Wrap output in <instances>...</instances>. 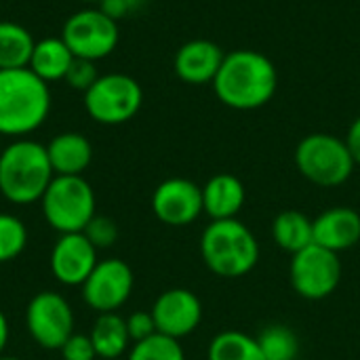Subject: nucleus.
<instances>
[{
	"mask_svg": "<svg viewBox=\"0 0 360 360\" xmlns=\"http://www.w3.org/2000/svg\"><path fill=\"white\" fill-rule=\"evenodd\" d=\"M211 84L224 105L232 110H257L274 97L278 72L264 53L236 49L226 53Z\"/></svg>",
	"mask_w": 360,
	"mask_h": 360,
	"instance_id": "f257e3e1",
	"label": "nucleus"
},
{
	"mask_svg": "<svg viewBox=\"0 0 360 360\" xmlns=\"http://www.w3.org/2000/svg\"><path fill=\"white\" fill-rule=\"evenodd\" d=\"M51 112V91L30 68L0 70V135L27 137Z\"/></svg>",
	"mask_w": 360,
	"mask_h": 360,
	"instance_id": "f03ea898",
	"label": "nucleus"
},
{
	"mask_svg": "<svg viewBox=\"0 0 360 360\" xmlns=\"http://www.w3.org/2000/svg\"><path fill=\"white\" fill-rule=\"evenodd\" d=\"M55 173L46 146L21 137L0 152V194L13 205L40 202Z\"/></svg>",
	"mask_w": 360,
	"mask_h": 360,
	"instance_id": "7ed1b4c3",
	"label": "nucleus"
},
{
	"mask_svg": "<svg viewBox=\"0 0 360 360\" xmlns=\"http://www.w3.org/2000/svg\"><path fill=\"white\" fill-rule=\"evenodd\" d=\"M205 266L221 278L247 276L259 262V243L238 219L211 221L200 236Z\"/></svg>",
	"mask_w": 360,
	"mask_h": 360,
	"instance_id": "20e7f679",
	"label": "nucleus"
},
{
	"mask_svg": "<svg viewBox=\"0 0 360 360\" xmlns=\"http://www.w3.org/2000/svg\"><path fill=\"white\" fill-rule=\"evenodd\" d=\"M46 224L59 234L82 232L97 215V200L82 175H55L40 198Z\"/></svg>",
	"mask_w": 360,
	"mask_h": 360,
	"instance_id": "39448f33",
	"label": "nucleus"
},
{
	"mask_svg": "<svg viewBox=\"0 0 360 360\" xmlns=\"http://www.w3.org/2000/svg\"><path fill=\"white\" fill-rule=\"evenodd\" d=\"M295 165L310 184L321 188L346 184L356 167L346 141L329 133L304 137L295 148Z\"/></svg>",
	"mask_w": 360,
	"mask_h": 360,
	"instance_id": "423d86ee",
	"label": "nucleus"
},
{
	"mask_svg": "<svg viewBox=\"0 0 360 360\" xmlns=\"http://www.w3.org/2000/svg\"><path fill=\"white\" fill-rule=\"evenodd\" d=\"M82 103L91 120L108 127L124 124L141 110L143 91L141 84L129 74H101L95 84L84 91Z\"/></svg>",
	"mask_w": 360,
	"mask_h": 360,
	"instance_id": "0eeeda50",
	"label": "nucleus"
},
{
	"mask_svg": "<svg viewBox=\"0 0 360 360\" xmlns=\"http://www.w3.org/2000/svg\"><path fill=\"white\" fill-rule=\"evenodd\" d=\"M61 38L74 57L101 61L118 46L120 30L118 21L110 19L99 6H86L65 19Z\"/></svg>",
	"mask_w": 360,
	"mask_h": 360,
	"instance_id": "6e6552de",
	"label": "nucleus"
},
{
	"mask_svg": "<svg viewBox=\"0 0 360 360\" xmlns=\"http://www.w3.org/2000/svg\"><path fill=\"white\" fill-rule=\"evenodd\" d=\"M342 259L321 245H310L295 253L291 259L289 276L295 293L310 302H321L329 297L342 281Z\"/></svg>",
	"mask_w": 360,
	"mask_h": 360,
	"instance_id": "1a4fd4ad",
	"label": "nucleus"
},
{
	"mask_svg": "<svg viewBox=\"0 0 360 360\" xmlns=\"http://www.w3.org/2000/svg\"><path fill=\"white\" fill-rule=\"evenodd\" d=\"M74 323L70 302L57 291H40L27 302L25 327L42 350H59L74 333Z\"/></svg>",
	"mask_w": 360,
	"mask_h": 360,
	"instance_id": "9d476101",
	"label": "nucleus"
},
{
	"mask_svg": "<svg viewBox=\"0 0 360 360\" xmlns=\"http://www.w3.org/2000/svg\"><path fill=\"white\" fill-rule=\"evenodd\" d=\"M135 287V276L133 270L127 262L110 257V259H99L91 276L84 281L82 289V300L84 304L95 310L97 314H108L120 310Z\"/></svg>",
	"mask_w": 360,
	"mask_h": 360,
	"instance_id": "9b49d317",
	"label": "nucleus"
},
{
	"mask_svg": "<svg viewBox=\"0 0 360 360\" xmlns=\"http://www.w3.org/2000/svg\"><path fill=\"white\" fill-rule=\"evenodd\" d=\"M152 211L158 221L184 228L198 219L202 211V188L186 177H171L156 186L152 194Z\"/></svg>",
	"mask_w": 360,
	"mask_h": 360,
	"instance_id": "f8f14e48",
	"label": "nucleus"
},
{
	"mask_svg": "<svg viewBox=\"0 0 360 360\" xmlns=\"http://www.w3.org/2000/svg\"><path fill=\"white\" fill-rule=\"evenodd\" d=\"M150 312L154 316L156 331L173 340L194 333L202 321V304L198 295L181 287L162 291Z\"/></svg>",
	"mask_w": 360,
	"mask_h": 360,
	"instance_id": "ddd939ff",
	"label": "nucleus"
},
{
	"mask_svg": "<svg viewBox=\"0 0 360 360\" xmlns=\"http://www.w3.org/2000/svg\"><path fill=\"white\" fill-rule=\"evenodd\" d=\"M97 253L99 251L82 232L59 234L49 257L55 281L65 287H82L99 262Z\"/></svg>",
	"mask_w": 360,
	"mask_h": 360,
	"instance_id": "4468645a",
	"label": "nucleus"
},
{
	"mask_svg": "<svg viewBox=\"0 0 360 360\" xmlns=\"http://www.w3.org/2000/svg\"><path fill=\"white\" fill-rule=\"evenodd\" d=\"M226 53L211 40H188L181 44L173 59V70L186 84H207L213 82Z\"/></svg>",
	"mask_w": 360,
	"mask_h": 360,
	"instance_id": "2eb2a0df",
	"label": "nucleus"
},
{
	"mask_svg": "<svg viewBox=\"0 0 360 360\" xmlns=\"http://www.w3.org/2000/svg\"><path fill=\"white\" fill-rule=\"evenodd\" d=\"M314 243L342 253L360 243V213L350 207H331L314 219Z\"/></svg>",
	"mask_w": 360,
	"mask_h": 360,
	"instance_id": "dca6fc26",
	"label": "nucleus"
},
{
	"mask_svg": "<svg viewBox=\"0 0 360 360\" xmlns=\"http://www.w3.org/2000/svg\"><path fill=\"white\" fill-rule=\"evenodd\" d=\"M245 184L232 173L213 175L202 186V211L211 217V221L236 219V215L245 207Z\"/></svg>",
	"mask_w": 360,
	"mask_h": 360,
	"instance_id": "f3484780",
	"label": "nucleus"
},
{
	"mask_svg": "<svg viewBox=\"0 0 360 360\" xmlns=\"http://www.w3.org/2000/svg\"><path fill=\"white\" fill-rule=\"evenodd\" d=\"M46 154L55 175H82L93 160V146L82 133L65 131L46 143Z\"/></svg>",
	"mask_w": 360,
	"mask_h": 360,
	"instance_id": "a211bd4d",
	"label": "nucleus"
},
{
	"mask_svg": "<svg viewBox=\"0 0 360 360\" xmlns=\"http://www.w3.org/2000/svg\"><path fill=\"white\" fill-rule=\"evenodd\" d=\"M72 61H74V55L68 49V44L63 42V38L61 36H49V38L36 40L27 68L40 80L51 84L57 80H65V74H68Z\"/></svg>",
	"mask_w": 360,
	"mask_h": 360,
	"instance_id": "6ab92c4d",
	"label": "nucleus"
},
{
	"mask_svg": "<svg viewBox=\"0 0 360 360\" xmlns=\"http://www.w3.org/2000/svg\"><path fill=\"white\" fill-rule=\"evenodd\" d=\"M91 342L95 346L97 359L114 360L120 359L127 350H131L133 342L129 338L127 321L116 312L99 314L91 329Z\"/></svg>",
	"mask_w": 360,
	"mask_h": 360,
	"instance_id": "aec40b11",
	"label": "nucleus"
},
{
	"mask_svg": "<svg viewBox=\"0 0 360 360\" xmlns=\"http://www.w3.org/2000/svg\"><path fill=\"white\" fill-rule=\"evenodd\" d=\"M272 238L283 251L295 255L314 245V219L302 211H283L272 221Z\"/></svg>",
	"mask_w": 360,
	"mask_h": 360,
	"instance_id": "412c9836",
	"label": "nucleus"
},
{
	"mask_svg": "<svg viewBox=\"0 0 360 360\" xmlns=\"http://www.w3.org/2000/svg\"><path fill=\"white\" fill-rule=\"evenodd\" d=\"M34 44L36 40L25 25L0 19V70L27 68Z\"/></svg>",
	"mask_w": 360,
	"mask_h": 360,
	"instance_id": "4be33fe9",
	"label": "nucleus"
},
{
	"mask_svg": "<svg viewBox=\"0 0 360 360\" xmlns=\"http://www.w3.org/2000/svg\"><path fill=\"white\" fill-rule=\"evenodd\" d=\"M209 360H264L257 340L243 331H221L209 344Z\"/></svg>",
	"mask_w": 360,
	"mask_h": 360,
	"instance_id": "5701e85b",
	"label": "nucleus"
},
{
	"mask_svg": "<svg viewBox=\"0 0 360 360\" xmlns=\"http://www.w3.org/2000/svg\"><path fill=\"white\" fill-rule=\"evenodd\" d=\"M264 360H297L300 340L285 325H268L255 338Z\"/></svg>",
	"mask_w": 360,
	"mask_h": 360,
	"instance_id": "b1692460",
	"label": "nucleus"
},
{
	"mask_svg": "<svg viewBox=\"0 0 360 360\" xmlns=\"http://www.w3.org/2000/svg\"><path fill=\"white\" fill-rule=\"evenodd\" d=\"M127 360H186L179 340L167 335H152L131 346Z\"/></svg>",
	"mask_w": 360,
	"mask_h": 360,
	"instance_id": "393cba45",
	"label": "nucleus"
},
{
	"mask_svg": "<svg viewBox=\"0 0 360 360\" xmlns=\"http://www.w3.org/2000/svg\"><path fill=\"white\" fill-rule=\"evenodd\" d=\"M27 245L25 224L11 213H0V264L17 259Z\"/></svg>",
	"mask_w": 360,
	"mask_h": 360,
	"instance_id": "a878e982",
	"label": "nucleus"
},
{
	"mask_svg": "<svg viewBox=\"0 0 360 360\" xmlns=\"http://www.w3.org/2000/svg\"><path fill=\"white\" fill-rule=\"evenodd\" d=\"M82 234L91 240V245L97 251H101V249H108V247H112L116 243V238H118V226L108 215H95L86 224V228L82 230Z\"/></svg>",
	"mask_w": 360,
	"mask_h": 360,
	"instance_id": "bb28decb",
	"label": "nucleus"
},
{
	"mask_svg": "<svg viewBox=\"0 0 360 360\" xmlns=\"http://www.w3.org/2000/svg\"><path fill=\"white\" fill-rule=\"evenodd\" d=\"M99 70H97V61H91V59H80V57H74L68 74H65V82L76 89V91H89L95 80L99 78Z\"/></svg>",
	"mask_w": 360,
	"mask_h": 360,
	"instance_id": "cd10ccee",
	"label": "nucleus"
},
{
	"mask_svg": "<svg viewBox=\"0 0 360 360\" xmlns=\"http://www.w3.org/2000/svg\"><path fill=\"white\" fill-rule=\"evenodd\" d=\"M59 352L63 360H97V352L89 333H72L68 342L59 348Z\"/></svg>",
	"mask_w": 360,
	"mask_h": 360,
	"instance_id": "c85d7f7f",
	"label": "nucleus"
},
{
	"mask_svg": "<svg viewBox=\"0 0 360 360\" xmlns=\"http://www.w3.org/2000/svg\"><path fill=\"white\" fill-rule=\"evenodd\" d=\"M127 329H129V338L133 344L137 342H143L152 335H156V323H154V316L152 312H146V310H139V312H133L129 314L127 319Z\"/></svg>",
	"mask_w": 360,
	"mask_h": 360,
	"instance_id": "c756f323",
	"label": "nucleus"
},
{
	"mask_svg": "<svg viewBox=\"0 0 360 360\" xmlns=\"http://www.w3.org/2000/svg\"><path fill=\"white\" fill-rule=\"evenodd\" d=\"M143 0H101L97 6L114 21H120L122 17L131 15L133 11H137L141 6Z\"/></svg>",
	"mask_w": 360,
	"mask_h": 360,
	"instance_id": "7c9ffc66",
	"label": "nucleus"
},
{
	"mask_svg": "<svg viewBox=\"0 0 360 360\" xmlns=\"http://www.w3.org/2000/svg\"><path fill=\"white\" fill-rule=\"evenodd\" d=\"M344 141H346V146H348V150L352 154L354 165H360V116L350 124L348 135H346Z\"/></svg>",
	"mask_w": 360,
	"mask_h": 360,
	"instance_id": "2f4dec72",
	"label": "nucleus"
},
{
	"mask_svg": "<svg viewBox=\"0 0 360 360\" xmlns=\"http://www.w3.org/2000/svg\"><path fill=\"white\" fill-rule=\"evenodd\" d=\"M6 344H8V321H6V314L0 310V356L6 348Z\"/></svg>",
	"mask_w": 360,
	"mask_h": 360,
	"instance_id": "473e14b6",
	"label": "nucleus"
},
{
	"mask_svg": "<svg viewBox=\"0 0 360 360\" xmlns=\"http://www.w3.org/2000/svg\"><path fill=\"white\" fill-rule=\"evenodd\" d=\"M78 2H82V4H91V6H93V4H99L101 0H78Z\"/></svg>",
	"mask_w": 360,
	"mask_h": 360,
	"instance_id": "72a5a7b5",
	"label": "nucleus"
},
{
	"mask_svg": "<svg viewBox=\"0 0 360 360\" xmlns=\"http://www.w3.org/2000/svg\"><path fill=\"white\" fill-rule=\"evenodd\" d=\"M0 360H21V359H17V356H0Z\"/></svg>",
	"mask_w": 360,
	"mask_h": 360,
	"instance_id": "f704fd0d",
	"label": "nucleus"
}]
</instances>
